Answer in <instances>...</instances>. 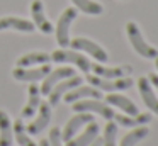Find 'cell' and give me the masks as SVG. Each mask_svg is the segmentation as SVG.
Returning <instances> with one entry per match:
<instances>
[{"label":"cell","mask_w":158,"mask_h":146,"mask_svg":"<svg viewBox=\"0 0 158 146\" xmlns=\"http://www.w3.org/2000/svg\"><path fill=\"white\" fill-rule=\"evenodd\" d=\"M126 34H127V37H129V43H131V46H133V49L136 51L139 56L148 58V60L158 56V51L144 41V37L141 36L139 27H138L134 22H127L126 24Z\"/></svg>","instance_id":"6da1fadb"},{"label":"cell","mask_w":158,"mask_h":146,"mask_svg":"<svg viewBox=\"0 0 158 146\" xmlns=\"http://www.w3.org/2000/svg\"><path fill=\"white\" fill-rule=\"evenodd\" d=\"M87 80L92 87L99 88L100 92H117V90H127L133 87V80L129 77H123V78H102L97 75H87Z\"/></svg>","instance_id":"7a4b0ae2"},{"label":"cell","mask_w":158,"mask_h":146,"mask_svg":"<svg viewBox=\"0 0 158 146\" xmlns=\"http://www.w3.org/2000/svg\"><path fill=\"white\" fill-rule=\"evenodd\" d=\"M73 111L75 112H95V114H100L104 119H107V121H112L114 114H116L109 104H104L99 98L73 102Z\"/></svg>","instance_id":"3957f363"},{"label":"cell","mask_w":158,"mask_h":146,"mask_svg":"<svg viewBox=\"0 0 158 146\" xmlns=\"http://www.w3.org/2000/svg\"><path fill=\"white\" fill-rule=\"evenodd\" d=\"M77 17V9L70 7V9H65V12L60 15L58 26H56V41L61 48L70 46V26L75 20Z\"/></svg>","instance_id":"277c9868"},{"label":"cell","mask_w":158,"mask_h":146,"mask_svg":"<svg viewBox=\"0 0 158 146\" xmlns=\"http://www.w3.org/2000/svg\"><path fill=\"white\" fill-rule=\"evenodd\" d=\"M51 60L56 63H73L75 66H78L83 73H89L90 71V61L87 60L83 54L77 53V51H68V49H56L51 54Z\"/></svg>","instance_id":"5b68a950"},{"label":"cell","mask_w":158,"mask_h":146,"mask_svg":"<svg viewBox=\"0 0 158 146\" xmlns=\"http://www.w3.org/2000/svg\"><path fill=\"white\" fill-rule=\"evenodd\" d=\"M78 85H82V77H77V75H73V77H70V78L61 80L60 83H56L55 87L51 88V92L48 94V97H49V102H48V104L51 105V107L58 105V104H60V98H61L63 95L66 94V92H70L72 88L78 87Z\"/></svg>","instance_id":"8992f818"},{"label":"cell","mask_w":158,"mask_h":146,"mask_svg":"<svg viewBox=\"0 0 158 146\" xmlns=\"http://www.w3.org/2000/svg\"><path fill=\"white\" fill-rule=\"evenodd\" d=\"M70 46H72L73 49H80V51L89 53L90 56H94L97 61H100V63H106V61L109 60L106 49H102L97 43H94V41H90V39H85V37H77V39L70 41Z\"/></svg>","instance_id":"52a82bcc"},{"label":"cell","mask_w":158,"mask_h":146,"mask_svg":"<svg viewBox=\"0 0 158 146\" xmlns=\"http://www.w3.org/2000/svg\"><path fill=\"white\" fill-rule=\"evenodd\" d=\"M92 121H94V115L90 114V112H77V115H73V117L66 122L65 129L61 131V139L65 143L70 141V139L80 131L82 126L89 124V122H92Z\"/></svg>","instance_id":"ba28073f"},{"label":"cell","mask_w":158,"mask_h":146,"mask_svg":"<svg viewBox=\"0 0 158 146\" xmlns=\"http://www.w3.org/2000/svg\"><path fill=\"white\" fill-rule=\"evenodd\" d=\"M73 75H75V71H73V68H70V66H61V68H56V70H51L44 78H43L44 81H43V85L39 87V90H41V94L48 95L56 83H60V81L65 80V78L73 77Z\"/></svg>","instance_id":"9c48e42d"},{"label":"cell","mask_w":158,"mask_h":146,"mask_svg":"<svg viewBox=\"0 0 158 146\" xmlns=\"http://www.w3.org/2000/svg\"><path fill=\"white\" fill-rule=\"evenodd\" d=\"M49 71H51V66H49L48 63L41 65L39 68H31V70H29V68H19L17 66L12 71V77L19 81H39V80H43Z\"/></svg>","instance_id":"30bf717a"},{"label":"cell","mask_w":158,"mask_h":146,"mask_svg":"<svg viewBox=\"0 0 158 146\" xmlns=\"http://www.w3.org/2000/svg\"><path fill=\"white\" fill-rule=\"evenodd\" d=\"M38 117L34 119V121L31 122V124L27 126V132L31 136H36V134H39L41 131H44L46 129V126L49 124V121H51V105L49 104H39V109H38Z\"/></svg>","instance_id":"8fae6325"},{"label":"cell","mask_w":158,"mask_h":146,"mask_svg":"<svg viewBox=\"0 0 158 146\" xmlns=\"http://www.w3.org/2000/svg\"><path fill=\"white\" fill-rule=\"evenodd\" d=\"M31 14H32V22L34 26H38V29L44 34H51L53 32V26L48 20L44 14V5H43L41 0H32L31 3Z\"/></svg>","instance_id":"7c38bea8"},{"label":"cell","mask_w":158,"mask_h":146,"mask_svg":"<svg viewBox=\"0 0 158 146\" xmlns=\"http://www.w3.org/2000/svg\"><path fill=\"white\" fill-rule=\"evenodd\" d=\"M138 88H139V94H141V98H143L144 105H146L151 112H155V114L158 115V97L155 95L148 77H141L139 80H138Z\"/></svg>","instance_id":"4fadbf2b"},{"label":"cell","mask_w":158,"mask_h":146,"mask_svg":"<svg viewBox=\"0 0 158 146\" xmlns=\"http://www.w3.org/2000/svg\"><path fill=\"white\" fill-rule=\"evenodd\" d=\"M80 98H102V92L99 90V88L95 87H82V85H78V87L72 88L70 92H66L65 94V102L66 104H73V102L80 100Z\"/></svg>","instance_id":"5bb4252c"},{"label":"cell","mask_w":158,"mask_h":146,"mask_svg":"<svg viewBox=\"0 0 158 146\" xmlns=\"http://www.w3.org/2000/svg\"><path fill=\"white\" fill-rule=\"evenodd\" d=\"M106 100H107V104H109V105H114V107L121 109V111H123L124 114H127V115L139 114L136 104H134L131 98L124 97V95H121V94H114V92H110V94L106 97Z\"/></svg>","instance_id":"9a60e30c"},{"label":"cell","mask_w":158,"mask_h":146,"mask_svg":"<svg viewBox=\"0 0 158 146\" xmlns=\"http://www.w3.org/2000/svg\"><path fill=\"white\" fill-rule=\"evenodd\" d=\"M99 136V124L97 122H89L87 129L77 138H72L70 141H66V146H89L94 139Z\"/></svg>","instance_id":"2e32d148"},{"label":"cell","mask_w":158,"mask_h":146,"mask_svg":"<svg viewBox=\"0 0 158 146\" xmlns=\"http://www.w3.org/2000/svg\"><path fill=\"white\" fill-rule=\"evenodd\" d=\"M5 29H15L21 32H32L34 31V22L27 19H19V17H2L0 19V31Z\"/></svg>","instance_id":"e0dca14e"},{"label":"cell","mask_w":158,"mask_h":146,"mask_svg":"<svg viewBox=\"0 0 158 146\" xmlns=\"http://www.w3.org/2000/svg\"><path fill=\"white\" fill-rule=\"evenodd\" d=\"M114 121L119 126L124 127H138V126H144L151 121L150 114H136V115H127V114H114Z\"/></svg>","instance_id":"ac0fdd59"},{"label":"cell","mask_w":158,"mask_h":146,"mask_svg":"<svg viewBox=\"0 0 158 146\" xmlns=\"http://www.w3.org/2000/svg\"><path fill=\"white\" fill-rule=\"evenodd\" d=\"M39 104H41V90H39L38 85H31L29 87V98H27V104L24 105L22 109V117L27 119L32 117V114H36V111L39 109Z\"/></svg>","instance_id":"d6986e66"},{"label":"cell","mask_w":158,"mask_h":146,"mask_svg":"<svg viewBox=\"0 0 158 146\" xmlns=\"http://www.w3.org/2000/svg\"><path fill=\"white\" fill-rule=\"evenodd\" d=\"M14 132H12V122L5 111H0V146H12Z\"/></svg>","instance_id":"ffe728a7"},{"label":"cell","mask_w":158,"mask_h":146,"mask_svg":"<svg viewBox=\"0 0 158 146\" xmlns=\"http://www.w3.org/2000/svg\"><path fill=\"white\" fill-rule=\"evenodd\" d=\"M51 61V56L48 53H41V51H36V53H27L24 56H21L17 60V66L19 68H27L32 65H46Z\"/></svg>","instance_id":"44dd1931"},{"label":"cell","mask_w":158,"mask_h":146,"mask_svg":"<svg viewBox=\"0 0 158 146\" xmlns=\"http://www.w3.org/2000/svg\"><path fill=\"white\" fill-rule=\"evenodd\" d=\"M12 132H14V136H15V139H17L19 146H38L31 139V134L27 132V129H26L22 119H17V121L12 124Z\"/></svg>","instance_id":"7402d4cb"},{"label":"cell","mask_w":158,"mask_h":146,"mask_svg":"<svg viewBox=\"0 0 158 146\" xmlns=\"http://www.w3.org/2000/svg\"><path fill=\"white\" fill-rule=\"evenodd\" d=\"M148 132H150V129H148V127H144V126H138V127H134L133 131H129L123 139H121V144L119 146H134V144H138L141 139L146 138Z\"/></svg>","instance_id":"603a6c76"},{"label":"cell","mask_w":158,"mask_h":146,"mask_svg":"<svg viewBox=\"0 0 158 146\" xmlns=\"http://www.w3.org/2000/svg\"><path fill=\"white\" fill-rule=\"evenodd\" d=\"M90 70H94V73L97 77H102V78H123L124 73L127 71V68H107L99 63H94L90 65Z\"/></svg>","instance_id":"cb8c5ba5"},{"label":"cell","mask_w":158,"mask_h":146,"mask_svg":"<svg viewBox=\"0 0 158 146\" xmlns=\"http://www.w3.org/2000/svg\"><path fill=\"white\" fill-rule=\"evenodd\" d=\"M72 2L77 9H80L82 12L89 14V15H100L104 10V7L99 2H94V0H72Z\"/></svg>","instance_id":"d4e9b609"},{"label":"cell","mask_w":158,"mask_h":146,"mask_svg":"<svg viewBox=\"0 0 158 146\" xmlns=\"http://www.w3.org/2000/svg\"><path fill=\"white\" fill-rule=\"evenodd\" d=\"M116 138H117V124L114 121H107L106 127H104L102 146H117Z\"/></svg>","instance_id":"484cf974"},{"label":"cell","mask_w":158,"mask_h":146,"mask_svg":"<svg viewBox=\"0 0 158 146\" xmlns=\"http://www.w3.org/2000/svg\"><path fill=\"white\" fill-rule=\"evenodd\" d=\"M49 146H63V139H61V131L58 127H53L49 131V138H48Z\"/></svg>","instance_id":"4316f807"},{"label":"cell","mask_w":158,"mask_h":146,"mask_svg":"<svg viewBox=\"0 0 158 146\" xmlns=\"http://www.w3.org/2000/svg\"><path fill=\"white\" fill-rule=\"evenodd\" d=\"M148 80H150V83H153L155 87L158 88V75L156 73H151L150 77H148Z\"/></svg>","instance_id":"83f0119b"},{"label":"cell","mask_w":158,"mask_h":146,"mask_svg":"<svg viewBox=\"0 0 158 146\" xmlns=\"http://www.w3.org/2000/svg\"><path fill=\"white\" fill-rule=\"evenodd\" d=\"M89 146H102V139H100V138H95V139H94V141L90 143Z\"/></svg>","instance_id":"f1b7e54d"},{"label":"cell","mask_w":158,"mask_h":146,"mask_svg":"<svg viewBox=\"0 0 158 146\" xmlns=\"http://www.w3.org/2000/svg\"><path fill=\"white\" fill-rule=\"evenodd\" d=\"M38 146H49V143L46 141V139H41V141H39V144Z\"/></svg>","instance_id":"f546056e"},{"label":"cell","mask_w":158,"mask_h":146,"mask_svg":"<svg viewBox=\"0 0 158 146\" xmlns=\"http://www.w3.org/2000/svg\"><path fill=\"white\" fill-rule=\"evenodd\" d=\"M155 66H156V70H158V56L155 58Z\"/></svg>","instance_id":"4dcf8cb0"}]
</instances>
